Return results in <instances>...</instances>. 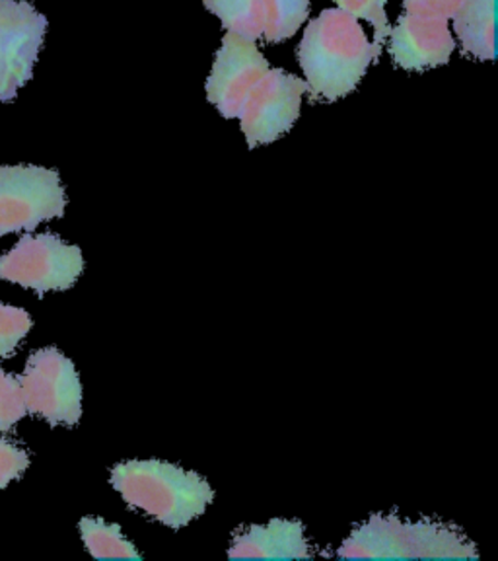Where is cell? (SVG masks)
I'll return each instance as SVG.
<instances>
[{"label":"cell","mask_w":498,"mask_h":561,"mask_svg":"<svg viewBox=\"0 0 498 561\" xmlns=\"http://www.w3.org/2000/svg\"><path fill=\"white\" fill-rule=\"evenodd\" d=\"M306 24L297 49L306 94L315 104H335L359 88L384 45L368 39L359 18L337 7Z\"/></svg>","instance_id":"obj_1"},{"label":"cell","mask_w":498,"mask_h":561,"mask_svg":"<svg viewBox=\"0 0 498 561\" xmlns=\"http://www.w3.org/2000/svg\"><path fill=\"white\" fill-rule=\"evenodd\" d=\"M112 485L129 507L172 530L201 517L215 500V491L202 476L164 460L121 462L112 470Z\"/></svg>","instance_id":"obj_2"},{"label":"cell","mask_w":498,"mask_h":561,"mask_svg":"<svg viewBox=\"0 0 498 561\" xmlns=\"http://www.w3.org/2000/svg\"><path fill=\"white\" fill-rule=\"evenodd\" d=\"M341 560H479L477 546L454 526L372 515L339 546Z\"/></svg>","instance_id":"obj_3"},{"label":"cell","mask_w":498,"mask_h":561,"mask_svg":"<svg viewBox=\"0 0 498 561\" xmlns=\"http://www.w3.org/2000/svg\"><path fill=\"white\" fill-rule=\"evenodd\" d=\"M67 193L57 170L32 164L0 167V238L32 232L47 220L61 219Z\"/></svg>","instance_id":"obj_4"},{"label":"cell","mask_w":498,"mask_h":561,"mask_svg":"<svg viewBox=\"0 0 498 561\" xmlns=\"http://www.w3.org/2000/svg\"><path fill=\"white\" fill-rule=\"evenodd\" d=\"M84 272L79 245L67 244L51 232L24 234L0 255V279L34 289L39 297L49 290H67Z\"/></svg>","instance_id":"obj_5"},{"label":"cell","mask_w":498,"mask_h":561,"mask_svg":"<svg viewBox=\"0 0 498 561\" xmlns=\"http://www.w3.org/2000/svg\"><path fill=\"white\" fill-rule=\"evenodd\" d=\"M27 413L44 417L51 425H77L82 417V385L74 363L55 347L30 355L26 368L18 375Z\"/></svg>","instance_id":"obj_6"},{"label":"cell","mask_w":498,"mask_h":561,"mask_svg":"<svg viewBox=\"0 0 498 561\" xmlns=\"http://www.w3.org/2000/svg\"><path fill=\"white\" fill-rule=\"evenodd\" d=\"M306 82L287 70L269 69L252 88L238 114L250 149L271 145L297 125Z\"/></svg>","instance_id":"obj_7"},{"label":"cell","mask_w":498,"mask_h":561,"mask_svg":"<svg viewBox=\"0 0 498 561\" xmlns=\"http://www.w3.org/2000/svg\"><path fill=\"white\" fill-rule=\"evenodd\" d=\"M47 18L26 0H0V104L12 102L34 77Z\"/></svg>","instance_id":"obj_8"},{"label":"cell","mask_w":498,"mask_h":561,"mask_svg":"<svg viewBox=\"0 0 498 561\" xmlns=\"http://www.w3.org/2000/svg\"><path fill=\"white\" fill-rule=\"evenodd\" d=\"M269 69V61L255 42L227 32L205 84L207 100L224 119H238L245 98Z\"/></svg>","instance_id":"obj_9"},{"label":"cell","mask_w":498,"mask_h":561,"mask_svg":"<svg viewBox=\"0 0 498 561\" xmlns=\"http://www.w3.org/2000/svg\"><path fill=\"white\" fill-rule=\"evenodd\" d=\"M387 51L392 61L407 72L444 67L455 51V37L450 20L403 12L387 34Z\"/></svg>","instance_id":"obj_10"},{"label":"cell","mask_w":498,"mask_h":561,"mask_svg":"<svg viewBox=\"0 0 498 561\" xmlns=\"http://www.w3.org/2000/svg\"><path fill=\"white\" fill-rule=\"evenodd\" d=\"M312 556L304 525L287 518L238 530L228 550L230 560H310Z\"/></svg>","instance_id":"obj_11"},{"label":"cell","mask_w":498,"mask_h":561,"mask_svg":"<svg viewBox=\"0 0 498 561\" xmlns=\"http://www.w3.org/2000/svg\"><path fill=\"white\" fill-rule=\"evenodd\" d=\"M455 44L464 57L475 61H495L497 57V0H464L450 20Z\"/></svg>","instance_id":"obj_12"},{"label":"cell","mask_w":498,"mask_h":561,"mask_svg":"<svg viewBox=\"0 0 498 561\" xmlns=\"http://www.w3.org/2000/svg\"><path fill=\"white\" fill-rule=\"evenodd\" d=\"M312 0H262L265 44H285L310 18Z\"/></svg>","instance_id":"obj_13"},{"label":"cell","mask_w":498,"mask_h":561,"mask_svg":"<svg viewBox=\"0 0 498 561\" xmlns=\"http://www.w3.org/2000/svg\"><path fill=\"white\" fill-rule=\"evenodd\" d=\"M79 528L82 542L96 560H142V553L125 538L119 526L102 518L84 517Z\"/></svg>","instance_id":"obj_14"},{"label":"cell","mask_w":498,"mask_h":561,"mask_svg":"<svg viewBox=\"0 0 498 561\" xmlns=\"http://www.w3.org/2000/svg\"><path fill=\"white\" fill-rule=\"evenodd\" d=\"M202 7L220 20V26L230 34L250 42L262 39V0H202Z\"/></svg>","instance_id":"obj_15"},{"label":"cell","mask_w":498,"mask_h":561,"mask_svg":"<svg viewBox=\"0 0 498 561\" xmlns=\"http://www.w3.org/2000/svg\"><path fill=\"white\" fill-rule=\"evenodd\" d=\"M32 316L24 308L0 302V359L12 357L20 342L32 330Z\"/></svg>","instance_id":"obj_16"},{"label":"cell","mask_w":498,"mask_h":561,"mask_svg":"<svg viewBox=\"0 0 498 561\" xmlns=\"http://www.w3.org/2000/svg\"><path fill=\"white\" fill-rule=\"evenodd\" d=\"M337 9L349 12L359 20H364L374 27V44L384 45L390 34V16H387V0H333Z\"/></svg>","instance_id":"obj_17"},{"label":"cell","mask_w":498,"mask_h":561,"mask_svg":"<svg viewBox=\"0 0 498 561\" xmlns=\"http://www.w3.org/2000/svg\"><path fill=\"white\" fill-rule=\"evenodd\" d=\"M26 413V402L18 378L0 367V433L14 430Z\"/></svg>","instance_id":"obj_18"},{"label":"cell","mask_w":498,"mask_h":561,"mask_svg":"<svg viewBox=\"0 0 498 561\" xmlns=\"http://www.w3.org/2000/svg\"><path fill=\"white\" fill-rule=\"evenodd\" d=\"M30 468V455L24 447L0 437V490L18 480Z\"/></svg>","instance_id":"obj_19"},{"label":"cell","mask_w":498,"mask_h":561,"mask_svg":"<svg viewBox=\"0 0 498 561\" xmlns=\"http://www.w3.org/2000/svg\"><path fill=\"white\" fill-rule=\"evenodd\" d=\"M403 12L407 14H422V16H438L452 20L455 12L462 9L464 0H402Z\"/></svg>","instance_id":"obj_20"}]
</instances>
